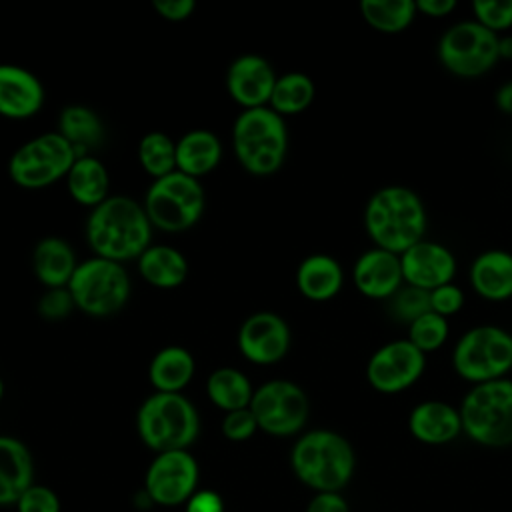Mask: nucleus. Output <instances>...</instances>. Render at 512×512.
Listing matches in <instances>:
<instances>
[{
	"label": "nucleus",
	"instance_id": "f257e3e1",
	"mask_svg": "<svg viewBox=\"0 0 512 512\" xmlns=\"http://www.w3.org/2000/svg\"><path fill=\"white\" fill-rule=\"evenodd\" d=\"M154 226L142 202L126 194H110L92 208L84 222V238L92 256L120 264L138 260L152 244Z\"/></svg>",
	"mask_w": 512,
	"mask_h": 512
},
{
	"label": "nucleus",
	"instance_id": "f03ea898",
	"mask_svg": "<svg viewBox=\"0 0 512 512\" xmlns=\"http://www.w3.org/2000/svg\"><path fill=\"white\" fill-rule=\"evenodd\" d=\"M426 224L422 198L400 184L378 188L364 208V228L372 244L398 256L424 240Z\"/></svg>",
	"mask_w": 512,
	"mask_h": 512
},
{
	"label": "nucleus",
	"instance_id": "7ed1b4c3",
	"mask_svg": "<svg viewBox=\"0 0 512 512\" xmlns=\"http://www.w3.org/2000/svg\"><path fill=\"white\" fill-rule=\"evenodd\" d=\"M290 466L296 478L318 492H340L348 486L356 468L352 444L328 428L308 430L290 450Z\"/></svg>",
	"mask_w": 512,
	"mask_h": 512
},
{
	"label": "nucleus",
	"instance_id": "20e7f679",
	"mask_svg": "<svg viewBox=\"0 0 512 512\" xmlns=\"http://www.w3.org/2000/svg\"><path fill=\"white\" fill-rule=\"evenodd\" d=\"M232 150L244 172L266 178L276 174L288 154L286 118L270 106L240 110L232 122Z\"/></svg>",
	"mask_w": 512,
	"mask_h": 512
},
{
	"label": "nucleus",
	"instance_id": "39448f33",
	"mask_svg": "<svg viewBox=\"0 0 512 512\" xmlns=\"http://www.w3.org/2000/svg\"><path fill=\"white\" fill-rule=\"evenodd\" d=\"M136 432L156 454L188 450L200 434V416L184 392H152L136 410Z\"/></svg>",
	"mask_w": 512,
	"mask_h": 512
},
{
	"label": "nucleus",
	"instance_id": "423d86ee",
	"mask_svg": "<svg viewBox=\"0 0 512 512\" xmlns=\"http://www.w3.org/2000/svg\"><path fill=\"white\" fill-rule=\"evenodd\" d=\"M462 434L486 448L512 444V380L500 378L474 384L460 406Z\"/></svg>",
	"mask_w": 512,
	"mask_h": 512
},
{
	"label": "nucleus",
	"instance_id": "0eeeda50",
	"mask_svg": "<svg viewBox=\"0 0 512 512\" xmlns=\"http://www.w3.org/2000/svg\"><path fill=\"white\" fill-rule=\"evenodd\" d=\"M142 206L154 230L178 234L194 228L202 220L206 192L198 178L174 170L150 182Z\"/></svg>",
	"mask_w": 512,
	"mask_h": 512
},
{
	"label": "nucleus",
	"instance_id": "6e6552de",
	"mask_svg": "<svg viewBox=\"0 0 512 512\" xmlns=\"http://www.w3.org/2000/svg\"><path fill=\"white\" fill-rule=\"evenodd\" d=\"M76 310L90 318L118 314L130 300L132 282L124 264L90 256L80 260L68 286Z\"/></svg>",
	"mask_w": 512,
	"mask_h": 512
},
{
	"label": "nucleus",
	"instance_id": "1a4fd4ad",
	"mask_svg": "<svg viewBox=\"0 0 512 512\" xmlns=\"http://www.w3.org/2000/svg\"><path fill=\"white\" fill-rule=\"evenodd\" d=\"M452 368L472 386L506 378L512 370V334L494 324L466 330L454 344Z\"/></svg>",
	"mask_w": 512,
	"mask_h": 512
},
{
	"label": "nucleus",
	"instance_id": "9d476101",
	"mask_svg": "<svg viewBox=\"0 0 512 512\" xmlns=\"http://www.w3.org/2000/svg\"><path fill=\"white\" fill-rule=\"evenodd\" d=\"M76 160V150L56 130H50L22 142L12 152L8 176L24 190H40L66 180Z\"/></svg>",
	"mask_w": 512,
	"mask_h": 512
},
{
	"label": "nucleus",
	"instance_id": "9b49d317",
	"mask_svg": "<svg viewBox=\"0 0 512 512\" xmlns=\"http://www.w3.org/2000/svg\"><path fill=\"white\" fill-rule=\"evenodd\" d=\"M436 54L450 74L476 78L490 72L500 60L498 34L486 30L476 20H462L440 36Z\"/></svg>",
	"mask_w": 512,
	"mask_h": 512
},
{
	"label": "nucleus",
	"instance_id": "f8f14e48",
	"mask_svg": "<svg viewBox=\"0 0 512 512\" xmlns=\"http://www.w3.org/2000/svg\"><path fill=\"white\" fill-rule=\"evenodd\" d=\"M250 410L258 422V430L286 438L306 426L310 400L300 384L286 378H272L256 386Z\"/></svg>",
	"mask_w": 512,
	"mask_h": 512
},
{
	"label": "nucleus",
	"instance_id": "ddd939ff",
	"mask_svg": "<svg viewBox=\"0 0 512 512\" xmlns=\"http://www.w3.org/2000/svg\"><path fill=\"white\" fill-rule=\"evenodd\" d=\"M426 370V354L408 338L390 340L376 348L366 364V380L380 394H398L412 388Z\"/></svg>",
	"mask_w": 512,
	"mask_h": 512
},
{
	"label": "nucleus",
	"instance_id": "4468645a",
	"mask_svg": "<svg viewBox=\"0 0 512 512\" xmlns=\"http://www.w3.org/2000/svg\"><path fill=\"white\" fill-rule=\"evenodd\" d=\"M200 478L198 462L188 450L160 452L150 462L144 478L148 496L162 506H178L188 502L196 492Z\"/></svg>",
	"mask_w": 512,
	"mask_h": 512
},
{
	"label": "nucleus",
	"instance_id": "2eb2a0df",
	"mask_svg": "<svg viewBox=\"0 0 512 512\" xmlns=\"http://www.w3.org/2000/svg\"><path fill=\"white\" fill-rule=\"evenodd\" d=\"M292 344L288 322L270 310L246 316L236 334V346L244 360L256 366H272L286 358Z\"/></svg>",
	"mask_w": 512,
	"mask_h": 512
},
{
	"label": "nucleus",
	"instance_id": "dca6fc26",
	"mask_svg": "<svg viewBox=\"0 0 512 512\" xmlns=\"http://www.w3.org/2000/svg\"><path fill=\"white\" fill-rule=\"evenodd\" d=\"M276 78L278 74L268 62V58L250 52L236 56L228 64L224 86L228 96L242 110H250L268 106Z\"/></svg>",
	"mask_w": 512,
	"mask_h": 512
},
{
	"label": "nucleus",
	"instance_id": "f3484780",
	"mask_svg": "<svg viewBox=\"0 0 512 512\" xmlns=\"http://www.w3.org/2000/svg\"><path fill=\"white\" fill-rule=\"evenodd\" d=\"M400 268L404 284L430 292L454 280L456 258L448 246L424 238L400 254Z\"/></svg>",
	"mask_w": 512,
	"mask_h": 512
},
{
	"label": "nucleus",
	"instance_id": "a211bd4d",
	"mask_svg": "<svg viewBox=\"0 0 512 512\" xmlns=\"http://www.w3.org/2000/svg\"><path fill=\"white\" fill-rule=\"evenodd\" d=\"M46 102L42 80L28 68L0 62V116L8 120L34 118Z\"/></svg>",
	"mask_w": 512,
	"mask_h": 512
},
{
	"label": "nucleus",
	"instance_id": "6ab92c4d",
	"mask_svg": "<svg viewBox=\"0 0 512 512\" xmlns=\"http://www.w3.org/2000/svg\"><path fill=\"white\" fill-rule=\"evenodd\" d=\"M352 282L370 300H390L404 286L400 256L376 246L364 250L354 262Z\"/></svg>",
	"mask_w": 512,
	"mask_h": 512
},
{
	"label": "nucleus",
	"instance_id": "aec40b11",
	"mask_svg": "<svg viewBox=\"0 0 512 512\" xmlns=\"http://www.w3.org/2000/svg\"><path fill=\"white\" fill-rule=\"evenodd\" d=\"M408 432L428 446L450 444L462 434L460 410L442 400H422L408 414Z\"/></svg>",
	"mask_w": 512,
	"mask_h": 512
},
{
	"label": "nucleus",
	"instance_id": "412c9836",
	"mask_svg": "<svg viewBox=\"0 0 512 512\" xmlns=\"http://www.w3.org/2000/svg\"><path fill=\"white\" fill-rule=\"evenodd\" d=\"M80 260L74 246L62 236H44L32 250V272L44 288H66Z\"/></svg>",
	"mask_w": 512,
	"mask_h": 512
},
{
	"label": "nucleus",
	"instance_id": "4be33fe9",
	"mask_svg": "<svg viewBox=\"0 0 512 512\" xmlns=\"http://www.w3.org/2000/svg\"><path fill=\"white\" fill-rule=\"evenodd\" d=\"M472 290L490 302L512 298V252L492 248L480 252L468 272Z\"/></svg>",
	"mask_w": 512,
	"mask_h": 512
},
{
	"label": "nucleus",
	"instance_id": "5701e85b",
	"mask_svg": "<svg viewBox=\"0 0 512 512\" xmlns=\"http://www.w3.org/2000/svg\"><path fill=\"white\" fill-rule=\"evenodd\" d=\"M224 156L222 140L208 128H192L176 140V170L202 178L218 168Z\"/></svg>",
	"mask_w": 512,
	"mask_h": 512
},
{
	"label": "nucleus",
	"instance_id": "b1692460",
	"mask_svg": "<svg viewBox=\"0 0 512 512\" xmlns=\"http://www.w3.org/2000/svg\"><path fill=\"white\" fill-rule=\"evenodd\" d=\"M296 288L312 302L332 300L344 286V270L340 262L324 252L308 254L296 268Z\"/></svg>",
	"mask_w": 512,
	"mask_h": 512
},
{
	"label": "nucleus",
	"instance_id": "393cba45",
	"mask_svg": "<svg viewBox=\"0 0 512 512\" xmlns=\"http://www.w3.org/2000/svg\"><path fill=\"white\" fill-rule=\"evenodd\" d=\"M140 278L158 290L180 288L188 278V260L170 244H150L136 260Z\"/></svg>",
	"mask_w": 512,
	"mask_h": 512
},
{
	"label": "nucleus",
	"instance_id": "a878e982",
	"mask_svg": "<svg viewBox=\"0 0 512 512\" xmlns=\"http://www.w3.org/2000/svg\"><path fill=\"white\" fill-rule=\"evenodd\" d=\"M196 374L192 352L180 344H168L154 352L148 364V382L154 392L182 394Z\"/></svg>",
	"mask_w": 512,
	"mask_h": 512
},
{
	"label": "nucleus",
	"instance_id": "bb28decb",
	"mask_svg": "<svg viewBox=\"0 0 512 512\" xmlns=\"http://www.w3.org/2000/svg\"><path fill=\"white\" fill-rule=\"evenodd\" d=\"M34 464L24 442L0 436V506L16 504L32 486Z\"/></svg>",
	"mask_w": 512,
	"mask_h": 512
},
{
	"label": "nucleus",
	"instance_id": "cd10ccee",
	"mask_svg": "<svg viewBox=\"0 0 512 512\" xmlns=\"http://www.w3.org/2000/svg\"><path fill=\"white\" fill-rule=\"evenodd\" d=\"M56 132L76 150L78 158L92 154L106 140L104 120L86 104L64 106L56 120Z\"/></svg>",
	"mask_w": 512,
	"mask_h": 512
},
{
	"label": "nucleus",
	"instance_id": "c85d7f7f",
	"mask_svg": "<svg viewBox=\"0 0 512 512\" xmlns=\"http://www.w3.org/2000/svg\"><path fill=\"white\" fill-rule=\"evenodd\" d=\"M64 182H66L70 198L88 210L96 208L110 196L108 168L94 154L80 156L74 162V166L70 168Z\"/></svg>",
	"mask_w": 512,
	"mask_h": 512
},
{
	"label": "nucleus",
	"instance_id": "c756f323",
	"mask_svg": "<svg viewBox=\"0 0 512 512\" xmlns=\"http://www.w3.org/2000/svg\"><path fill=\"white\" fill-rule=\"evenodd\" d=\"M252 380L246 372L232 366H220L206 378V396L224 414L248 408L254 396Z\"/></svg>",
	"mask_w": 512,
	"mask_h": 512
},
{
	"label": "nucleus",
	"instance_id": "7c9ffc66",
	"mask_svg": "<svg viewBox=\"0 0 512 512\" xmlns=\"http://www.w3.org/2000/svg\"><path fill=\"white\" fill-rule=\"evenodd\" d=\"M316 96L314 80L304 72H286L276 78L268 106L282 118L302 114Z\"/></svg>",
	"mask_w": 512,
	"mask_h": 512
},
{
	"label": "nucleus",
	"instance_id": "2f4dec72",
	"mask_svg": "<svg viewBox=\"0 0 512 512\" xmlns=\"http://www.w3.org/2000/svg\"><path fill=\"white\" fill-rule=\"evenodd\" d=\"M360 14L364 22L382 34H400L416 18L412 0H362Z\"/></svg>",
	"mask_w": 512,
	"mask_h": 512
},
{
	"label": "nucleus",
	"instance_id": "473e14b6",
	"mask_svg": "<svg viewBox=\"0 0 512 512\" xmlns=\"http://www.w3.org/2000/svg\"><path fill=\"white\" fill-rule=\"evenodd\" d=\"M136 156L152 180L162 178L176 170V140L162 130H150L140 138Z\"/></svg>",
	"mask_w": 512,
	"mask_h": 512
},
{
	"label": "nucleus",
	"instance_id": "72a5a7b5",
	"mask_svg": "<svg viewBox=\"0 0 512 512\" xmlns=\"http://www.w3.org/2000/svg\"><path fill=\"white\" fill-rule=\"evenodd\" d=\"M450 336V324L448 318L436 314V312H426L418 320H414L408 326V340L424 354L440 350Z\"/></svg>",
	"mask_w": 512,
	"mask_h": 512
},
{
	"label": "nucleus",
	"instance_id": "f704fd0d",
	"mask_svg": "<svg viewBox=\"0 0 512 512\" xmlns=\"http://www.w3.org/2000/svg\"><path fill=\"white\" fill-rule=\"evenodd\" d=\"M388 310H390L394 320L404 322V324L410 326L414 320H418L420 316L430 312V292L404 284L388 300Z\"/></svg>",
	"mask_w": 512,
	"mask_h": 512
},
{
	"label": "nucleus",
	"instance_id": "c9c22d12",
	"mask_svg": "<svg viewBox=\"0 0 512 512\" xmlns=\"http://www.w3.org/2000/svg\"><path fill=\"white\" fill-rule=\"evenodd\" d=\"M472 14L480 26L494 34L512 28V0H476Z\"/></svg>",
	"mask_w": 512,
	"mask_h": 512
},
{
	"label": "nucleus",
	"instance_id": "e433bc0d",
	"mask_svg": "<svg viewBox=\"0 0 512 512\" xmlns=\"http://www.w3.org/2000/svg\"><path fill=\"white\" fill-rule=\"evenodd\" d=\"M74 310L76 306L68 288H46L36 302V312L46 322L66 320Z\"/></svg>",
	"mask_w": 512,
	"mask_h": 512
},
{
	"label": "nucleus",
	"instance_id": "4c0bfd02",
	"mask_svg": "<svg viewBox=\"0 0 512 512\" xmlns=\"http://www.w3.org/2000/svg\"><path fill=\"white\" fill-rule=\"evenodd\" d=\"M222 434L226 440L230 442H244L248 438H252L258 430V422L248 408L242 410H234V412H226L222 418Z\"/></svg>",
	"mask_w": 512,
	"mask_h": 512
},
{
	"label": "nucleus",
	"instance_id": "58836bf2",
	"mask_svg": "<svg viewBox=\"0 0 512 512\" xmlns=\"http://www.w3.org/2000/svg\"><path fill=\"white\" fill-rule=\"evenodd\" d=\"M464 302H466L464 292L454 282L430 290V310L444 318L458 314L464 308Z\"/></svg>",
	"mask_w": 512,
	"mask_h": 512
},
{
	"label": "nucleus",
	"instance_id": "ea45409f",
	"mask_svg": "<svg viewBox=\"0 0 512 512\" xmlns=\"http://www.w3.org/2000/svg\"><path fill=\"white\" fill-rule=\"evenodd\" d=\"M18 512H60L58 496L46 488L32 484L16 502Z\"/></svg>",
	"mask_w": 512,
	"mask_h": 512
},
{
	"label": "nucleus",
	"instance_id": "a19ab883",
	"mask_svg": "<svg viewBox=\"0 0 512 512\" xmlns=\"http://www.w3.org/2000/svg\"><path fill=\"white\" fill-rule=\"evenodd\" d=\"M152 8L166 22H184L194 14L196 2L194 0H152Z\"/></svg>",
	"mask_w": 512,
	"mask_h": 512
},
{
	"label": "nucleus",
	"instance_id": "79ce46f5",
	"mask_svg": "<svg viewBox=\"0 0 512 512\" xmlns=\"http://www.w3.org/2000/svg\"><path fill=\"white\" fill-rule=\"evenodd\" d=\"M306 512H350V506L340 492H318L308 502Z\"/></svg>",
	"mask_w": 512,
	"mask_h": 512
},
{
	"label": "nucleus",
	"instance_id": "37998d69",
	"mask_svg": "<svg viewBox=\"0 0 512 512\" xmlns=\"http://www.w3.org/2000/svg\"><path fill=\"white\" fill-rule=\"evenodd\" d=\"M186 512H224L222 498L212 490H200L186 502Z\"/></svg>",
	"mask_w": 512,
	"mask_h": 512
},
{
	"label": "nucleus",
	"instance_id": "c03bdc74",
	"mask_svg": "<svg viewBox=\"0 0 512 512\" xmlns=\"http://www.w3.org/2000/svg\"><path fill=\"white\" fill-rule=\"evenodd\" d=\"M456 10L454 0H416V12L430 18H444Z\"/></svg>",
	"mask_w": 512,
	"mask_h": 512
},
{
	"label": "nucleus",
	"instance_id": "a18cd8bd",
	"mask_svg": "<svg viewBox=\"0 0 512 512\" xmlns=\"http://www.w3.org/2000/svg\"><path fill=\"white\" fill-rule=\"evenodd\" d=\"M496 106L504 114H512V80L496 90Z\"/></svg>",
	"mask_w": 512,
	"mask_h": 512
},
{
	"label": "nucleus",
	"instance_id": "49530a36",
	"mask_svg": "<svg viewBox=\"0 0 512 512\" xmlns=\"http://www.w3.org/2000/svg\"><path fill=\"white\" fill-rule=\"evenodd\" d=\"M498 56L512 60V36H498Z\"/></svg>",
	"mask_w": 512,
	"mask_h": 512
},
{
	"label": "nucleus",
	"instance_id": "de8ad7c7",
	"mask_svg": "<svg viewBox=\"0 0 512 512\" xmlns=\"http://www.w3.org/2000/svg\"><path fill=\"white\" fill-rule=\"evenodd\" d=\"M4 392H6V386H4V380H2V376H0V400L4 398Z\"/></svg>",
	"mask_w": 512,
	"mask_h": 512
}]
</instances>
